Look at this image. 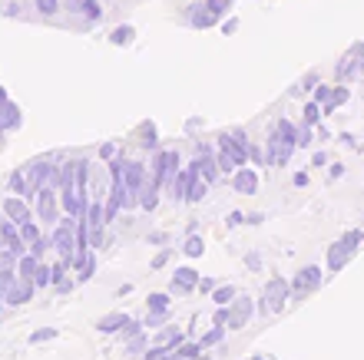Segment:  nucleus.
Returning a JSON list of instances; mask_svg holds the SVG:
<instances>
[{"label": "nucleus", "mask_w": 364, "mask_h": 360, "mask_svg": "<svg viewBox=\"0 0 364 360\" xmlns=\"http://www.w3.org/2000/svg\"><path fill=\"white\" fill-rule=\"evenodd\" d=\"M318 119H321V109H318V103H308L305 106V126H315Z\"/></svg>", "instance_id": "nucleus-38"}, {"label": "nucleus", "mask_w": 364, "mask_h": 360, "mask_svg": "<svg viewBox=\"0 0 364 360\" xmlns=\"http://www.w3.org/2000/svg\"><path fill=\"white\" fill-rule=\"evenodd\" d=\"M285 301H288V281L272 278L269 285H265V291H262V311L278 314L282 307H285Z\"/></svg>", "instance_id": "nucleus-4"}, {"label": "nucleus", "mask_w": 364, "mask_h": 360, "mask_svg": "<svg viewBox=\"0 0 364 360\" xmlns=\"http://www.w3.org/2000/svg\"><path fill=\"white\" fill-rule=\"evenodd\" d=\"M0 241H4V245H7V251H14L17 258L27 255V241L20 238V228L14 225L10 218H4V222H0Z\"/></svg>", "instance_id": "nucleus-11"}, {"label": "nucleus", "mask_w": 364, "mask_h": 360, "mask_svg": "<svg viewBox=\"0 0 364 360\" xmlns=\"http://www.w3.org/2000/svg\"><path fill=\"white\" fill-rule=\"evenodd\" d=\"M20 126V106L17 103H0V136L10 133V129H17Z\"/></svg>", "instance_id": "nucleus-18"}, {"label": "nucleus", "mask_w": 364, "mask_h": 360, "mask_svg": "<svg viewBox=\"0 0 364 360\" xmlns=\"http://www.w3.org/2000/svg\"><path fill=\"white\" fill-rule=\"evenodd\" d=\"M126 324H129V314L113 311V314H106V317H100V321H96V331H100V334H116V331H123Z\"/></svg>", "instance_id": "nucleus-17"}, {"label": "nucleus", "mask_w": 364, "mask_h": 360, "mask_svg": "<svg viewBox=\"0 0 364 360\" xmlns=\"http://www.w3.org/2000/svg\"><path fill=\"white\" fill-rule=\"evenodd\" d=\"M196 169L205 182H215L219 179V162L212 159V149L209 146H199V159H196Z\"/></svg>", "instance_id": "nucleus-15"}, {"label": "nucleus", "mask_w": 364, "mask_h": 360, "mask_svg": "<svg viewBox=\"0 0 364 360\" xmlns=\"http://www.w3.org/2000/svg\"><path fill=\"white\" fill-rule=\"evenodd\" d=\"M215 324H229V304H219V311H215Z\"/></svg>", "instance_id": "nucleus-44"}, {"label": "nucleus", "mask_w": 364, "mask_h": 360, "mask_svg": "<svg viewBox=\"0 0 364 360\" xmlns=\"http://www.w3.org/2000/svg\"><path fill=\"white\" fill-rule=\"evenodd\" d=\"M192 288H199V275H196L192 268H176V275H173V291L186 294V291H192Z\"/></svg>", "instance_id": "nucleus-19"}, {"label": "nucleus", "mask_w": 364, "mask_h": 360, "mask_svg": "<svg viewBox=\"0 0 364 360\" xmlns=\"http://www.w3.org/2000/svg\"><path fill=\"white\" fill-rule=\"evenodd\" d=\"M364 238H361V231H345L341 235V241H335V245L328 248V268L331 271H341V268L355 258V251H358V245H361Z\"/></svg>", "instance_id": "nucleus-2"}, {"label": "nucleus", "mask_w": 364, "mask_h": 360, "mask_svg": "<svg viewBox=\"0 0 364 360\" xmlns=\"http://www.w3.org/2000/svg\"><path fill=\"white\" fill-rule=\"evenodd\" d=\"M232 189L239 192V195H255L259 192V175L255 169H239L232 175Z\"/></svg>", "instance_id": "nucleus-14"}, {"label": "nucleus", "mask_w": 364, "mask_h": 360, "mask_svg": "<svg viewBox=\"0 0 364 360\" xmlns=\"http://www.w3.org/2000/svg\"><path fill=\"white\" fill-rule=\"evenodd\" d=\"M166 261H169V251H159V255L153 258V268H163Z\"/></svg>", "instance_id": "nucleus-46"}, {"label": "nucleus", "mask_w": 364, "mask_h": 360, "mask_svg": "<svg viewBox=\"0 0 364 360\" xmlns=\"http://www.w3.org/2000/svg\"><path fill=\"white\" fill-rule=\"evenodd\" d=\"M4 304H7V301H4V288H0V307H4Z\"/></svg>", "instance_id": "nucleus-52"}, {"label": "nucleus", "mask_w": 364, "mask_h": 360, "mask_svg": "<svg viewBox=\"0 0 364 360\" xmlns=\"http://www.w3.org/2000/svg\"><path fill=\"white\" fill-rule=\"evenodd\" d=\"M215 20H219V13H215V10H212L205 0H202V4H196V7H192V13H189V23H192L196 30L215 27Z\"/></svg>", "instance_id": "nucleus-13"}, {"label": "nucleus", "mask_w": 364, "mask_h": 360, "mask_svg": "<svg viewBox=\"0 0 364 360\" xmlns=\"http://www.w3.org/2000/svg\"><path fill=\"white\" fill-rule=\"evenodd\" d=\"M318 285H321V268L308 265V268H301V271H298L291 291H295V298H308L311 291H318Z\"/></svg>", "instance_id": "nucleus-9"}, {"label": "nucleus", "mask_w": 364, "mask_h": 360, "mask_svg": "<svg viewBox=\"0 0 364 360\" xmlns=\"http://www.w3.org/2000/svg\"><path fill=\"white\" fill-rule=\"evenodd\" d=\"M199 288L202 291H215V281L212 278H199Z\"/></svg>", "instance_id": "nucleus-48"}, {"label": "nucleus", "mask_w": 364, "mask_h": 360, "mask_svg": "<svg viewBox=\"0 0 364 360\" xmlns=\"http://www.w3.org/2000/svg\"><path fill=\"white\" fill-rule=\"evenodd\" d=\"M17 228H20V238H23L27 245H33V241L40 238V225L33 222V218H30V222H23V225H17Z\"/></svg>", "instance_id": "nucleus-27"}, {"label": "nucleus", "mask_w": 364, "mask_h": 360, "mask_svg": "<svg viewBox=\"0 0 364 360\" xmlns=\"http://www.w3.org/2000/svg\"><path fill=\"white\" fill-rule=\"evenodd\" d=\"M252 360H265V357H252Z\"/></svg>", "instance_id": "nucleus-54"}, {"label": "nucleus", "mask_w": 364, "mask_h": 360, "mask_svg": "<svg viewBox=\"0 0 364 360\" xmlns=\"http://www.w3.org/2000/svg\"><path fill=\"white\" fill-rule=\"evenodd\" d=\"M50 248H53V238H43V235H40L37 241H33V245H27V251H30L33 258H37V261H43V255H47Z\"/></svg>", "instance_id": "nucleus-26"}, {"label": "nucleus", "mask_w": 364, "mask_h": 360, "mask_svg": "<svg viewBox=\"0 0 364 360\" xmlns=\"http://www.w3.org/2000/svg\"><path fill=\"white\" fill-rule=\"evenodd\" d=\"M33 278H14L7 288H4V301L10 304V307H17V304H27L30 301V294H33Z\"/></svg>", "instance_id": "nucleus-6"}, {"label": "nucleus", "mask_w": 364, "mask_h": 360, "mask_svg": "<svg viewBox=\"0 0 364 360\" xmlns=\"http://www.w3.org/2000/svg\"><path fill=\"white\" fill-rule=\"evenodd\" d=\"M219 149H225V152H229V156H232V159H235V162H239V165H242V162L249 159L252 146L245 143V136H242L239 129H235V133H225V136H219Z\"/></svg>", "instance_id": "nucleus-8"}, {"label": "nucleus", "mask_w": 364, "mask_h": 360, "mask_svg": "<svg viewBox=\"0 0 364 360\" xmlns=\"http://www.w3.org/2000/svg\"><path fill=\"white\" fill-rule=\"evenodd\" d=\"M361 70H364V50L355 47L345 60H341V67H338V76H341V80H348V76H358Z\"/></svg>", "instance_id": "nucleus-16"}, {"label": "nucleus", "mask_w": 364, "mask_h": 360, "mask_svg": "<svg viewBox=\"0 0 364 360\" xmlns=\"http://www.w3.org/2000/svg\"><path fill=\"white\" fill-rule=\"evenodd\" d=\"M239 222H242V212H232V215H229V228H235Z\"/></svg>", "instance_id": "nucleus-50"}, {"label": "nucleus", "mask_w": 364, "mask_h": 360, "mask_svg": "<svg viewBox=\"0 0 364 360\" xmlns=\"http://www.w3.org/2000/svg\"><path fill=\"white\" fill-rule=\"evenodd\" d=\"M235 30H239V20H225L222 23V33H235Z\"/></svg>", "instance_id": "nucleus-47"}, {"label": "nucleus", "mask_w": 364, "mask_h": 360, "mask_svg": "<svg viewBox=\"0 0 364 360\" xmlns=\"http://www.w3.org/2000/svg\"><path fill=\"white\" fill-rule=\"evenodd\" d=\"M80 13L87 20H103V7H100V0H80Z\"/></svg>", "instance_id": "nucleus-24"}, {"label": "nucleus", "mask_w": 364, "mask_h": 360, "mask_svg": "<svg viewBox=\"0 0 364 360\" xmlns=\"http://www.w3.org/2000/svg\"><path fill=\"white\" fill-rule=\"evenodd\" d=\"M33 199H37V218L40 222H57V185H43Z\"/></svg>", "instance_id": "nucleus-7"}, {"label": "nucleus", "mask_w": 364, "mask_h": 360, "mask_svg": "<svg viewBox=\"0 0 364 360\" xmlns=\"http://www.w3.org/2000/svg\"><path fill=\"white\" fill-rule=\"evenodd\" d=\"M295 149H298L295 126L288 123V119H282V123L275 126L272 139H269V162H272V165H285V162L291 159V152H295Z\"/></svg>", "instance_id": "nucleus-1"}, {"label": "nucleus", "mask_w": 364, "mask_h": 360, "mask_svg": "<svg viewBox=\"0 0 364 360\" xmlns=\"http://www.w3.org/2000/svg\"><path fill=\"white\" fill-rule=\"evenodd\" d=\"M341 103H348V89H345V86H338L335 93H331V99H328V109H335V106H341Z\"/></svg>", "instance_id": "nucleus-39"}, {"label": "nucleus", "mask_w": 364, "mask_h": 360, "mask_svg": "<svg viewBox=\"0 0 364 360\" xmlns=\"http://www.w3.org/2000/svg\"><path fill=\"white\" fill-rule=\"evenodd\" d=\"M179 341H182V334L176 331V327H166L159 337H156V347H166V351H176L179 347Z\"/></svg>", "instance_id": "nucleus-21"}, {"label": "nucleus", "mask_w": 364, "mask_h": 360, "mask_svg": "<svg viewBox=\"0 0 364 360\" xmlns=\"http://www.w3.org/2000/svg\"><path fill=\"white\" fill-rule=\"evenodd\" d=\"M53 337H57V331H53V327H43V331L30 334V344H43V341H53Z\"/></svg>", "instance_id": "nucleus-35"}, {"label": "nucleus", "mask_w": 364, "mask_h": 360, "mask_svg": "<svg viewBox=\"0 0 364 360\" xmlns=\"http://www.w3.org/2000/svg\"><path fill=\"white\" fill-rule=\"evenodd\" d=\"M93 268H96V251L80 265V281H90V278H93Z\"/></svg>", "instance_id": "nucleus-34"}, {"label": "nucleus", "mask_w": 364, "mask_h": 360, "mask_svg": "<svg viewBox=\"0 0 364 360\" xmlns=\"http://www.w3.org/2000/svg\"><path fill=\"white\" fill-rule=\"evenodd\" d=\"M252 311H255V301H252V298H235V301L229 304V331L245 327L249 317H252Z\"/></svg>", "instance_id": "nucleus-10"}, {"label": "nucleus", "mask_w": 364, "mask_h": 360, "mask_svg": "<svg viewBox=\"0 0 364 360\" xmlns=\"http://www.w3.org/2000/svg\"><path fill=\"white\" fill-rule=\"evenodd\" d=\"M10 192H14V195H30L27 169H14V172H10Z\"/></svg>", "instance_id": "nucleus-20"}, {"label": "nucleus", "mask_w": 364, "mask_h": 360, "mask_svg": "<svg viewBox=\"0 0 364 360\" xmlns=\"http://www.w3.org/2000/svg\"><path fill=\"white\" fill-rule=\"evenodd\" d=\"M57 7H60V0H37V10L40 13H47V17L50 13H57Z\"/></svg>", "instance_id": "nucleus-41"}, {"label": "nucleus", "mask_w": 364, "mask_h": 360, "mask_svg": "<svg viewBox=\"0 0 364 360\" xmlns=\"http://www.w3.org/2000/svg\"><path fill=\"white\" fill-rule=\"evenodd\" d=\"M173 360H186V357H179V354H173Z\"/></svg>", "instance_id": "nucleus-53"}, {"label": "nucleus", "mask_w": 364, "mask_h": 360, "mask_svg": "<svg viewBox=\"0 0 364 360\" xmlns=\"http://www.w3.org/2000/svg\"><path fill=\"white\" fill-rule=\"evenodd\" d=\"M245 265H249V268H259V265H262L259 255H249V258H245Z\"/></svg>", "instance_id": "nucleus-51"}, {"label": "nucleus", "mask_w": 364, "mask_h": 360, "mask_svg": "<svg viewBox=\"0 0 364 360\" xmlns=\"http://www.w3.org/2000/svg\"><path fill=\"white\" fill-rule=\"evenodd\" d=\"M173 354H176V351H166V347H153V351H146L143 357H146V360H173Z\"/></svg>", "instance_id": "nucleus-37"}, {"label": "nucleus", "mask_w": 364, "mask_h": 360, "mask_svg": "<svg viewBox=\"0 0 364 360\" xmlns=\"http://www.w3.org/2000/svg\"><path fill=\"white\" fill-rule=\"evenodd\" d=\"M311 143V126H305L301 133H298V146H308Z\"/></svg>", "instance_id": "nucleus-45"}, {"label": "nucleus", "mask_w": 364, "mask_h": 360, "mask_svg": "<svg viewBox=\"0 0 364 360\" xmlns=\"http://www.w3.org/2000/svg\"><path fill=\"white\" fill-rule=\"evenodd\" d=\"M215 162H219V172H232V169H239V162L232 159V156H229L225 149L219 152V159H215Z\"/></svg>", "instance_id": "nucleus-33"}, {"label": "nucleus", "mask_w": 364, "mask_h": 360, "mask_svg": "<svg viewBox=\"0 0 364 360\" xmlns=\"http://www.w3.org/2000/svg\"><path fill=\"white\" fill-rule=\"evenodd\" d=\"M202 248H205V245H202V238L199 235H189V238H186V248H182V251H186L189 258H199Z\"/></svg>", "instance_id": "nucleus-29"}, {"label": "nucleus", "mask_w": 364, "mask_h": 360, "mask_svg": "<svg viewBox=\"0 0 364 360\" xmlns=\"http://www.w3.org/2000/svg\"><path fill=\"white\" fill-rule=\"evenodd\" d=\"M4 218H10L14 225H23V222L33 218V212H30V205L20 199V195H7V199H4Z\"/></svg>", "instance_id": "nucleus-12"}, {"label": "nucleus", "mask_w": 364, "mask_h": 360, "mask_svg": "<svg viewBox=\"0 0 364 360\" xmlns=\"http://www.w3.org/2000/svg\"><path fill=\"white\" fill-rule=\"evenodd\" d=\"M212 301L215 304H232L235 301V288H215V291H212Z\"/></svg>", "instance_id": "nucleus-28"}, {"label": "nucleus", "mask_w": 364, "mask_h": 360, "mask_svg": "<svg viewBox=\"0 0 364 360\" xmlns=\"http://www.w3.org/2000/svg\"><path fill=\"white\" fill-rule=\"evenodd\" d=\"M33 285H37V288H50V285H53V268L43 265V261H37V271H33Z\"/></svg>", "instance_id": "nucleus-22"}, {"label": "nucleus", "mask_w": 364, "mask_h": 360, "mask_svg": "<svg viewBox=\"0 0 364 360\" xmlns=\"http://www.w3.org/2000/svg\"><path fill=\"white\" fill-rule=\"evenodd\" d=\"M149 311H169V298L166 294H149Z\"/></svg>", "instance_id": "nucleus-32"}, {"label": "nucleus", "mask_w": 364, "mask_h": 360, "mask_svg": "<svg viewBox=\"0 0 364 360\" xmlns=\"http://www.w3.org/2000/svg\"><path fill=\"white\" fill-rule=\"evenodd\" d=\"M205 189H209V182L202 179V175H196L189 185V195H186V202H202L205 199Z\"/></svg>", "instance_id": "nucleus-25"}, {"label": "nucleus", "mask_w": 364, "mask_h": 360, "mask_svg": "<svg viewBox=\"0 0 364 360\" xmlns=\"http://www.w3.org/2000/svg\"><path fill=\"white\" fill-rule=\"evenodd\" d=\"M7 268H17V255L7 251V245L0 241V271H7Z\"/></svg>", "instance_id": "nucleus-31"}, {"label": "nucleus", "mask_w": 364, "mask_h": 360, "mask_svg": "<svg viewBox=\"0 0 364 360\" xmlns=\"http://www.w3.org/2000/svg\"><path fill=\"white\" fill-rule=\"evenodd\" d=\"M163 321H166V311H149V317H146V327H159Z\"/></svg>", "instance_id": "nucleus-42"}, {"label": "nucleus", "mask_w": 364, "mask_h": 360, "mask_svg": "<svg viewBox=\"0 0 364 360\" xmlns=\"http://www.w3.org/2000/svg\"><path fill=\"white\" fill-rule=\"evenodd\" d=\"M53 251H57L63 261H70V268H73V255H77V218L70 215L67 222H60L57 231H53Z\"/></svg>", "instance_id": "nucleus-3"}, {"label": "nucleus", "mask_w": 364, "mask_h": 360, "mask_svg": "<svg viewBox=\"0 0 364 360\" xmlns=\"http://www.w3.org/2000/svg\"><path fill=\"white\" fill-rule=\"evenodd\" d=\"M331 93H335L331 86H318V93H315V103H325V106H328V99H331Z\"/></svg>", "instance_id": "nucleus-43"}, {"label": "nucleus", "mask_w": 364, "mask_h": 360, "mask_svg": "<svg viewBox=\"0 0 364 360\" xmlns=\"http://www.w3.org/2000/svg\"><path fill=\"white\" fill-rule=\"evenodd\" d=\"M199 351H202V344H182L176 354H179V357H186V360H196V357H199Z\"/></svg>", "instance_id": "nucleus-36"}, {"label": "nucleus", "mask_w": 364, "mask_h": 360, "mask_svg": "<svg viewBox=\"0 0 364 360\" xmlns=\"http://www.w3.org/2000/svg\"><path fill=\"white\" fill-rule=\"evenodd\" d=\"M53 179H57V169H53V162L43 159V162H33V165H27V182H30V195H37L43 185H53Z\"/></svg>", "instance_id": "nucleus-5"}, {"label": "nucleus", "mask_w": 364, "mask_h": 360, "mask_svg": "<svg viewBox=\"0 0 364 360\" xmlns=\"http://www.w3.org/2000/svg\"><path fill=\"white\" fill-rule=\"evenodd\" d=\"M222 334H225V327H222V324H215V327H212L209 334H202V347H212V344H219L222 341Z\"/></svg>", "instance_id": "nucleus-30"}, {"label": "nucleus", "mask_w": 364, "mask_h": 360, "mask_svg": "<svg viewBox=\"0 0 364 360\" xmlns=\"http://www.w3.org/2000/svg\"><path fill=\"white\" fill-rule=\"evenodd\" d=\"M133 33H136V30L129 27V23H123V27H116L113 33H109V43H116V47H126V43H133Z\"/></svg>", "instance_id": "nucleus-23"}, {"label": "nucleus", "mask_w": 364, "mask_h": 360, "mask_svg": "<svg viewBox=\"0 0 364 360\" xmlns=\"http://www.w3.org/2000/svg\"><path fill=\"white\" fill-rule=\"evenodd\" d=\"M100 156H103V159H113V156H116V146H113V143H106V146H103V152H100Z\"/></svg>", "instance_id": "nucleus-49"}, {"label": "nucleus", "mask_w": 364, "mask_h": 360, "mask_svg": "<svg viewBox=\"0 0 364 360\" xmlns=\"http://www.w3.org/2000/svg\"><path fill=\"white\" fill-rule=\"evenodd\" d=\"M205 4H209V7L215 10L219 17H222V13H229V10H232V0H205Z\"/></svg>", "instance_id": "nucleus-40"}]
</instances>
